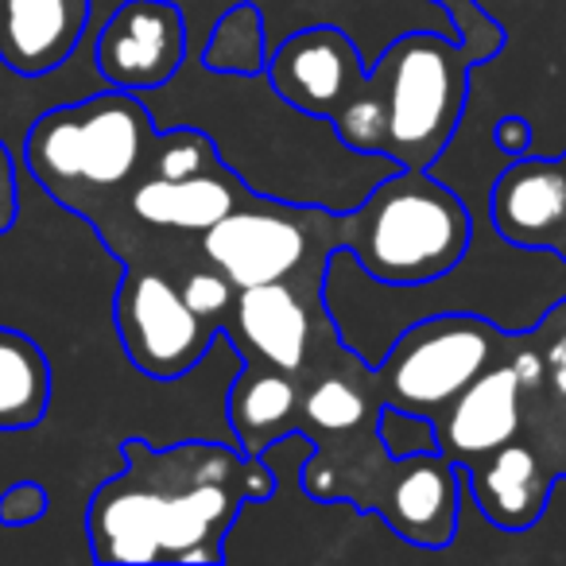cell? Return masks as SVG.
Listing matches in <instances>:
<instances>
[{
  "mask_svg": "<svg viewBox=\"0 0 566 566\" xmlns=\"http://www.w3.org/2000/svg\"><path fill=\"white\" fill-rule=\"evenodd\" d=\"M120 454L125 470L97 485L86 509L97 563H226V535L241 509L275 493L264 454L226 442L128 439Z\"/></svg>",
  "mask_w": 566,
  "mask_h": 566,
  "instance_id": "1",
  "label": "cell"
},
{
  "mask_svg": "<svg viewBox=\"0 0 566 566\" xmlns=\"http://www.w3.org/2000/svg\"><path fill=\"white\" fill-rule=\"evenodd\" d=\"M481 63L489 59L454 35H400L380 51L346 109L331 120L334 136L357 156L392 159L400 167H434L454 140L470 78Z\"/></svg>",
  "mask_w": 566,
  "mask_h": 566,
  "instance_id": "2",
  "label": "cell"
},
{
  "mask_svg": "<svg viewBox=\"0 0 566 566\" xmlns=\"http://www.w3.org/2000/svg\"><path fill=\"white\" fill-rule=\"evenodd\" d=\"M156 117L133 90L109 86L86 102L48 109L24 140V164L63 210L105 221L148 175Z\"/></svg>",
  "mask_w": 566,
  "mask_h": 566,
  "instance_id": "3",
  "label": "cell"
},
{
  "mask_svg": "<svg viewBox=\"0 0 566 566\" xmlns=\"http://www.w3.org/2000/svg\"><path fill=\"white\" fill-rule=\"evenodd\" d=\"M303 493L315 501H354L377 512L403 543L423 551L447 547L462 516V465L442 450L396 458L388 454L377 423L349 434L315 439L303 462Z\"/></svg>",
  "mask_w": 566,
  "mask_h": 566,
  "instance_id": "4",
  "label": "cell"
},
{
  "mask_svg": "<svg viewBox=\"0 0 566 566\" xmlns=\"http://www.w3.org/2000/svg\"><path fill=\"white\" fill-rule=\"evenodd\" d=\"M470 244L473 213L431 167H396L346 210L349 260L385 287L447 280Z\"/></svg>",
  "mask_w": 566,
  "mask_h": 566,
  "instance_id": "5",
  "label": "cell"
},
{
  "mask_svg": "<svg viewBox=\"0 0 566 566\" xmlns=\"http://www.w3.org/2000/svg\"><path fill=\"white\" fill-rule=\"evenodd\" d=\"M338 249H346V213L264 195H252L198 237V260L226 272L237 292L275 280L326 292Z\"/></svg>",
  "mask_w": 566,
  "mask_h": 566,
  "instance_id": "6",
  "label": "cell"
},
{
  "mask_svg": "<svg viewBox=\"0 0 566 566\" xmlns=\"http://www.w3.org/2000/svg\"><path fill=\"white\" fill-rule=\"evenodd\" d=\"M509 334L470 311H447L408 326L373 365L380 400L439 419L470 380L509 357Z\"/></svg>",
  "mask_w": 566,
  "mask_h": 566,
  "instance_id": "7",
  "label": "cell"
},
{
  "mask_svg": "<svg viewBox=\"0 0 566 566\" xmlns=\"http://www.w3.org/2000/svg\"><path fill=\"white\" fill-rule=\"evenodd\" d=\"M113 326L125 357L151 380L187 377L221 338V326L202 318L182 295V280L167 268L133 264L113 295Z\"/></svg>",
  "mask_w": 566,
  "mask_h": 566,
  "instance_id": "8",
  "label": "cell"
},
{
  "mask_svg": "<svg viewBox=\"0 0 566 566\" xmlns=\"http://www.w3.org/2000/svg\"><path fill=\"white\" fill-rule=\"evenodd\" d=\"M221 338H229L241 361H260L283 373H303L334 338L323 287H303L292 280L241 287L229 311Z\"/></svg>",
  "mask_w": 566,
  "mask_h": 566,
  "instance_id": "9",
  "label": "cell"
},
{
  "mask_svg": "<svg viewBox=\"0 0 566 566\" xmlns=\"http://www.w3.org/2000/svg\"><path fill=\"white\" fill-rule=\"evenodd\" d=\"M94 59L109 86L164 90L187 63V17L171 0H125L97 32Z\"/></svg>",
  "mask_w": 566,
  "mask_h": 566,
  "instance_id": "10",
  "label": "cell"
},
{
  "mask_svg": "<svg viewBox=\"0 0 566 566\" xmlns=\"http://www.w3.org/2000/svg\"><path fill=\"white\" fill-rule=\"evenodd\" d=\"M256 190L244 187V179H237L229 167H218L210 175H195V179H156L144 175L133 190L125 195V202L109 213L105 221H97L102 241L117 244L128 233H182V237H202L210 226H218L226 213H233L241 202Z\"/></svg>",
  "mask_w": 566,
  "mask_h": 566,
  "instance_id": "11",
  "label": "cell"
},
{
  "mask_svg": "<svg viewBox=\"0 0 566 566\" xmlns=\"http://www.w3.org/2000/svg\"><path fill=\"white\" fill-rule=\"evenodd\" d=\"M268 82L292 109L331 125L354 97L365 63L342 28L318 24L287 35L268 55Z\"/></svg>",
  "mask_w": 566,
  "mask_h": 566,
  "instance_id": "12",
  "label": "cell"
},
{
  "mask_svg": "<svg viewBox=\"0 0 566 566\" xmlns=\"http://www.w3.org/2000/svg\"><path fill=\"white\" fill-rule=\"evenodd\" d=\"M489 226L512 249L566 252V167L563 156L509 159L489 195Z\"/></svg>",
  "mask_w": 566,
  "mask_h": 566,
  "instance_id": "13",
  "label": "cell"
},
{
  "mask_svg": "<svg viewBox=\"0 0 566 566\" xmlns=\"http://www.w3.org/2000/svg\"><path fill=\"white\" fill-rule=\"evenodd\" d=\"M439 450L458 465H470L478 458L493 454L496 447L520 439L524 427V385L509 357L489 365L478 380L462 388L450 400L439 419Z\"/></svg>",
  "mask_w": 566,
  "mask_h": 566,
  "instance_id": "14",
  "label": "cell"
},
{
  "mask_svg": "<svg viewBox=\"0 0 566 566\" xmlns=\"http://www.w3.org/2000/svg\"><path fill=\"white\" fill-rule=\"evenodd\" d=\"M462 478L470 489V501L478 504V512L489 524L501 532H527L547 512L558 473L543 465L535 447L512 439L496 447L493 454L462 465Z\"/></svg>",
  "mask_w": 566,
  "mask_h": 566,
  "instance_id": "15",
  "label": "cell"
},
{
  "mask_svg": "<svg viewBox=\"0 0 566 566\" xmlns=\"http://www.w3.org/2000/svg\"><path fill=\"white\" fill-rule=\"evenodd\" d=\"M94 0H0V63L43 78L78 51Z\"/></svg>",
  "mask_w": 566,
  "mask_h": 566,
  "instance_id": "16",
  "label": "cell"
},
{
  "mask_svg": "<svg viewBox=\"0 0 566 566\" xmlns=\"http://www.w3.org/2000/svg\"><path fill=\"white\" fill-rule=\"evenodd\" d=\"M300 400L303 377L283 373L272 365L244 361L241 377L229 388V427L244 454H264L275 442H287L300 434Z\"/></svg>",
  "mask_w": 566,
  "mask_h": 566,
  "instance_id": "17",
  "label": "cell"
},
{
  "mask_svg": "<svg viewBox=\"0 0 566 566\" xmlns=\"http://www.w3.org/2000/svg\"><path fill=\"white\" fill-rule=\"evenodd\" d=\"M51 361L40 342L0 326V431H28L48 416Z\"/></svg>",
  "mask_w": 566,
  "mask_h": 566,
  "instance_id": "18",
  "label": "cell"
},
{
  "mask_svg": "<svg viewBox=\"0 0 566 566\" xmlns=\"http://www.w3.org/2000/svg\"><path fill=\"white\" fill-rule=\"evenodd\" d=\"M202 66L210 74L229 78H256L268 71V43H264V17L252 0H241L213 24L210 40L202 48Z\"/></svg>",
  "mask_w": 566,
  "mask_h": 566,
  "instance_id": "19",
  "label": "cell"
},
{
  "mask_svg": "<svg viewBox=\"0 0 566 566\" xmlns=\"http://www.w3.org/2000/svg\"><path fill=\"white\" fill-rule=\"evenodd\" d=\"M221 151L213 144V136H206L202 128H167L156 133L148 156V175L156 179H195V175H210L218 171Z\"/></svg>",
  "mask_w": 566,
  "mask_h": 566,
  "instance_id": "20",
  "label": "cell"
},
{
  "mask_svg": "<svg viewBox=\"0 0 566 566\" xmlns=\"http://www.w3.org/2000/svg\"><path fill=\"white\" fill-rule=\"evenodd\" d=\"M377 431H380V439H385L388 454H396V458L439 450V423H434L431 416H416V411L392 408V403L380 408Z\"/></svg>",
  "mask_w": 566,
  "mask_h": 566,
  "instance_id": "21",
  "label": "cell"
},
{
  "mask_svg": "<svg viewBox=\"0 0 566 566\" xmlns=\"http://www.w3.org/2000/svg\"><path fill=\"white\" fill-rule=\"evenodd\" d=\"M182 295H187V303L198 315L218 326H226L229 311H233V303H237V287L229 283V275L218 272L213 264H206V260H202V268H190V272L182 275Z\"/></svg>",
  "mask_w": 566,
  "mask_h": 566,
  "instance_id": "22",
  "label": "cell"
},
{
  "mask_svg": "<svg viewBox=\"0 0 566 566\" xmlns=\"http://www.w3.org/2000/svg\"><path fill=\"white\" fill-rule=\"evenodd\" d=\"M447 20L454 24V35L470 48H478L485 59H496L504 48V28L489 17L485 9H478V0H434Z\"/></svg>",
  "mask_w": 566,
  "mask_h": 566,
  "instance_id": "23",
  "label": "cell"
},
{
  "mask_svg": "<svg viewBox=\"0 0 566 566\" xmlns=\"http://www.w3.org/2000/svg\"><path fill=\"white\" fill-rule=\"evenodd\" d=\"M48 512V489L40 481H17L0 493V524L28 527Z\"/></svg>",
  "mask_w": 566,
  "mask_h": 566,
  "instance_id": "24",
  "label": "cell"
},
{
  "mask_svg": "<svg viewBox=\"0 0 566 566\" xmlns=\"http://www.w3.org/2000/svg\"><path fill=\"white\" fill-rule=\"evenodd\" d=\"M20 213V182H17V159H12L9 144L0 140V237L17 226Z\"/></svg>",
  "mask_w": 566,
  "mask_h": 566,
  "instance_id": "25",
  "label": "cell"
},
{
  "mask_svg": "<svg viewBox=\"0 0 566 566\" xmlns=\"http://www.w3.org/2000/svg\"><path fill=\"white\" fill-rule=\"evenodd\" d=\"M493 144L501 148V156H504V159L527 156V151H532V125H527L524 117H516V113H509V117L496 120Z\"/></svg>",
  "mask_w": 566,
  "mask_h": 566,
  "instance_id": "26",
  "label": "cell"
},
{
  "mask_svg": "<svg viewBox=\"0 0 566 566\" xmlns=\"http://www.w3.org/2000/svg\"><path fill=\"white\" fill-rule=\"evenodd\" d=\"M543 361H547V385L558 396H566V334L551 342V349H543Z\"/></svg>",
  "mask_w": 566,
  "mask_h": 566,
  "instance_id": "27",
  "label": "cell"
},
{
  "mask_svg": "<svg viewBox=\"0 0 566 566\" xmlns=\"http://www.w3.org/2000/svg\"><path fill=\"white\" fill-rule=\"evenodd\" d=\"M563 167H566V151H563ZM563 260H566V252H563Z\"/></svg>",
  "mask_w": 566,
  "mask_h": 566,
  "instance_id": "28",
  "label": "cell"
}]
</instances>
